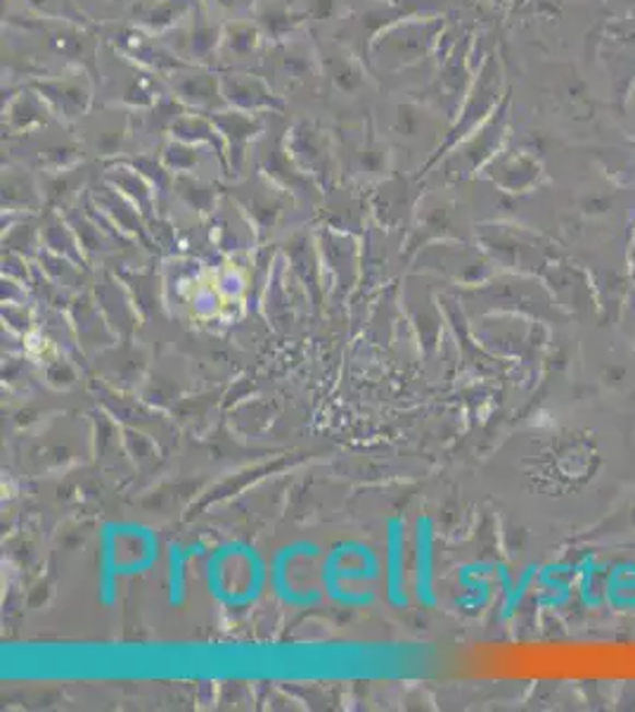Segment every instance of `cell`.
Masks as SVG:
<instances>
[{
	"label": "cell",
	"instance_id": "1",
	"mask_svg": "<svg viewBox=\"0 0 635 712\" xmlns=\"http://www.w3.org/2000/svg\"><path fill=\"white\" fill-rule=\"evenodd\" d=\"M444 34V20L436 15H408L379 32L368 52L373 72L397 74L422 62L432 52L436 38Z\"/></svg>",
	"mask_w": 635,
	"mask_h": 712
},
{
	"label": "cell",
	"instance_id": "2",
	"mask_svg": "<svg viewBox=\"0 0 635 712\" xmlns=\"http://www.w3.org/2000/svg\"><path fill=\"white\" fill-rule=\"evenodd\" d=\"M32 89L44 97L52 117L62 124H79L93 105V81L86 69H79V72L62 79L32 81Z\"/></svg>",
	"mask_w": 635,
	"mask_h": 712
},
{
	"label": "cell",
	"instance_id": "3",
	"mask_svg": "<svg viewBox=\"0 0 635 712\" xmlns=\"http://www.w3.org/2000/svg\"><path fill=\"white\" fill-rule=\"evenodd\" d=\"M168 34H172V38L176 40H164V44L172 48L183 62L209 67L211 62L219 60L223 26H219L214 20H211L202 8L200 10L195 8L190 20H186Z\"/></svg>",
	"mask_w": 635,
	"mask_h": 712
},
{
	"label": "cell",
	"instance_id": "4",
	"mask_svg": "<svg viewBox=\"0 0 635 712\" xmlns=\"http://www.w3.org/2000/svg\"><path fill=\"white\" fill-rule=\"evenodd\" d=\"M164 81L176 101L180 105L192 107L195 112L211 115V112L228 107L221 91V74L209 72V67L186 62L183 67L174 69L172 74H166Z\"/></svg>",
	"mask_w": 635,
	"mask_h": 712
},
{
	"label": "cell",
	"instance_id": "5",
	"mask_svg": "<svg viewBox=\"0 0 635 712\" xmlns=\"http://www.w3.org/2000/svg\"><path fill=\"white\" fill-rule=\"evenodd\" d=\"M221 91L225 97V105L233 109L257 112V115L285 112V101L273 91L271 81L245 72V69H231V72H223Z\"/></svg>",
	"mask_w": 635,
	"mask_h": 712
},
{
	"label": "cell",
	"instance_id": "6",
	"mask_svg": "<svg viewBox=\"0 0 635 712\" xmlns=\"http://www.w3.org/2000/svg\"><path fill=\"white\" fill-rule=\"evenodd\" d=\"M318 62H320V72L326 74L330 81V86L344 95V97H358L371 83L368 69L363 67V60L358 55L346 48L340 40H328V44H318Z\"/></svg>",
	"mask_w": 635,
	"mask_h": 712
},
{
	"label": "cell",
	"instance_id": "7",
	"mask_svg": "<svg viewBox=\"0 0 635 712\" xmlns=\"http://www.w3.org/2000/svg\"><path fill=\"white\" fill-rule=\"evenodd\" d=\"M109 44L124 58H129L152 74H160L162 79L186 65L166 44H157V38H152L143 30H131V26L117 30L115 36H109Z\"/></svg>",
	"mask_w": 635,
	"mask_h": 712
},
{
	"label": "cell",
	"instance_id": "8",
	"mask_svg": "<svg viewBox=\"0 0 635 712\" xmlns=\"http://www.w3.org/2000/svg\"><path fill=\"white\" fill-rule=\"evenodd\" d=\"M79 133L97 155H115L131 133V117L119 105L95 109L79 121Z\"/></svg>",
	"mask_w": 635,
	"mask_h": 712
},
{
	"label": "cell",
	"instance_id": "9",
	"mask_svg": "<svg viewBox=\"0 0 635 712\" xmlns=\"http://www.w3.org/2000/svg\"><path fill=\"white\" fill-rule=\"evenodd\" d=\"M498 91H501V69L496 60H489L479 74L477 83L472 86L470 95H465L462 112L458 127L450 129V133H472L479 124H484L489 112L498 105Z\"/></svg>",
	"mask_w": 635,
	"mask_h": 712
},
{
	"label": "cell",
	"instance_id": "10",
	"mask_svg": "<svg viewBox=\"0 0 635 712\" xmlns=\"http://www.w3.org/2000/svg\"><path fill=\"white\" fill-rule=\"evenodd\" d=\"M195 0H131V22L148 34H168L186 22Z\"/></svg>",
	"mask_w": 635,
	"mask_h": 712
},
{
	"label": "cell",
	"instance_id": "11",
	"mask_svg": "<svg viewBox=\"0 0 635 712\" xmlns=\"http://www.w3.org/2000/svg\"><path fill=\"white\" fill-rule=\"evenodd\" d=\"M268 58H271V72L275 79L287 83V86H299V83H306L316 72H320L316 48H308L306 44L292 38L275 44Z\"/></svg>",
	"mask_w": 635,
	"mask_h": 712
},
{
	"label": "cell",
	"instance_id": "12",
	"mask_svg": "<svg viewBox=\"0 0 635 712\" xmlns=\"http://www.w3.org/2000/svg\"><path fill=\"white\" fill-rule=\"evenodd\" d=\"M263 34L257 22H243L235 20L223 26L221 46H219V60L233 69L247 67L259 58Z\"/></svg>",
	"mask_w": 635,
	"mask_h": 712
},
{
	"label": "cell",
	"instance_id": "13",
	"mask_svg": "<svg viewBox=\"0 0 635 712\" xmlns=\"http://www.w3.org/2000/svg\"><path fill=\"white\" fill-rule=\"evenodd\" d=\"M52 112L34 89H26L10 101L3 112V129L12 136L17 133H36L48 129L52 121Z\"/></svg>",
	"mask_w": 635,
	"mask_h": 712
},
{
	"label": "cell",
	"instance_id": "14",
	"mask_svg": "<svg viewBox=\"0 0 635 712\" xmlns=\"http://www.w3.org/2000/svg\"><path fill=\"white\" fill-rule=\"evenodd\" d=\"M254 17H257L261 34L273 44L292 38L294 32L306 22L304 10L296 0L294 3H290V0H263V3L254 5Z\"/></svg>",
	"mask_w": 635,
	"mask_h": 712
},
{
	"label": "cell",
	"instance_id": "15",
	"mask_svg": "<svg viewBox=\"0 0 635 712\" xmlns=\"http://www.w3.org/2000/svg\"><path fill=\"white\" fill-rule=\"evenodd\" d=\"M209 117L214 119L216 129L223 136V141L231 148V155H235V157L243 155V150L247 148V143L254 136L263 133V121L257 112H243V109L225 107L219 112H211Z\"/></svg>",
	"mask_w": 635,
	"mask_h": 712
},
{
	"label": "cell",
	"instance_id": "16",
	"mask_svg": "<svg viewBox=\"0 0 635 712\" xmlns=\"http://www.w3.org/2000/svg\"><path fill=\"white\" fill-rule=\"evenodd\" d=\"M168 133L183 143H209V145H216L219 150H223L221 141L223 136L216 129L214 119L204 112H188V109H180L178 115L168 121Z\"/></svg>",
	"mask_w": 635,
	"mask_h": 712
},
{
	"label": "cell",
	"instance_id": "17",
	"mask_svg": "<svg viewBox=\"0 0 635 712\" xmlns=\"http://www.w3.org/2000/svg\"><path fill=\"white\" fill-rule=\"evenodd\" d=\"M391 131L401 138H420L422 133H439V129H436L434 112L415 101L399 103L397 115H393Z\"/></svg>",
	"mask_w": 635,
	"mask_h": 712
},
{
	"label": "cell",
	"instance_id": "18",
	"mask_svg": "<svg viewBox=\"0 0 635 712\" xmlns=\"http://www.w3.org/2000/svg\"><path fill=\"white\" fill-rule=\"evenodd\" d=\"M48 40H50L55 52L64 55V58L79 60V62L83 58H89L93 62L97 55V38L86 32H81V30H74V26H60L58 32L50 34Z\"/></svg>",
	"mask_w": 635,
	"mask_h": 712
},
{
	"label": "cell",
	"instance_id": "19",
	"mask_svg": "<svg viewBox=\"0 0 635 712\" xmlns=\"http://www.w3.org/2000/svg\"><path fill=\"white\" fill-rule=\"evenodd\" d=\"M299 8L304 10L306 20L314 22H332V20H344L349 15L346 0H296Z\"/></svg>",
	"mask_w": 635,
	"mask_h": 712
},
{
	"label": "cell",
	"instance_id": "20",
	"mask_svg": "<svg viewBox=\"0 0 635 712\" xmlns=\"http://www.w3.org/2000/svg\"><path fill=\"white\" fill-rule=\"evenodd\" d=\"M40 15L52 17V20H69V22H83L79 10L74 8L72 0H26Z\"/></svg>",
	"mask_w": 635,
	"mask_h": 712
},
{
	"label": "cell",
	"instance_id": "21",
	"mask_svg": "<svg viewBox=\"0 0 635 712\" xmlns=\"http://www.w3.org/2000/svg\"><path fill=\"white\" fill-rule=\"evenodd\" d=\"M211 3L225 12H243V10H254L257 0H211Z\"/></svg>",
	"mask_w": 635,
	"mask_h": 712
}]
</instances>
